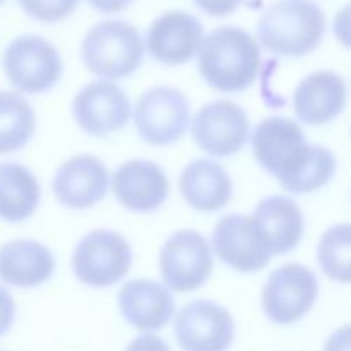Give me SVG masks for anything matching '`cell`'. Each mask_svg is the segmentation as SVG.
Here are the masks:
<instances>
[{
  "label": "cell",
  "instance_id": "obj_1",
  "mask_svg": "<svg viewBox=\"0 0 351 351\" xmlns=\"http://www.w3.org/2000/svg\"><path fill=\"white\" fill-rule=\"evenodd\" d=\"M259 167L290 194H312L332 180L338 161L331 149L308 144L300 123L287 117H269L250 136Z\"/></svg>",
  "mask_w": 351,
  "mask_h": 351
},
{
  "label": "cell",
  "instance_id": "obj_2",
  "mask_svg": "<svg viewBox=\"0 0 351 351\" xmlns=\"http://www.w3.org/2000/svg\"><path fill=\"white\" fill-rule=\"evenodd\" d=\"M197 67L206 84L216 91H245L257 81L263 67L261 47L242 27H218L202 40Z\"/></svg>",
  "mask_w": 351,
  "mask_h": 351
},
{
  "label": "cell",
  "instance_id": "obj_3",
  "mask_svg": "<svg viewBox=\"0 0 351 351\" xmlns=\"http://www.w3.org/2000/svg\"><path fill=\"white\" fill-rule=\"evenodd\" d=\"M326 33V16L311 0H278L257 23V40L278 57L312 53Z\"/></svg>",
  "mask_w": 351,
  "mask_h": 351
},
{
  "label": "cell",
  "instance_id": "obj_4",
  "mask_svg": "<svg viewBox=\"0 0 351 351\" xmlns=\"http://www.w3.org/2000/svg\"><path fill=\"white\" fill-rule=\"evenodd\" d=\"M146 47L127 21H103L86 33L81 45L86 69L103 81L130 77L143 65Z\"/></svg>",
  "mask_w": 351,
  "mask_h": 351
},
{
  "label": "cell",
  "instance_id": "obj_5",
  "mask_svg": "<svg viewBox=\"0 0 351 351\" xmlns=\"http://www.w3.org/2000/svg\"><path fill=\"white\" fill-rule=\"evenodd\" d=\"M132 247L113 230L86 233L72 254V273L82 285L108 288L120 283L132 267Z\"/></svg>",
  "mask_w": 351,
  "mask_h": 351
},
{
  "label": "cell",
  "instance_id": "obj_6",
  "mask_svg": "<svg viewBox=\"0 0 351 351\" xmlns=\"http://www.w3.org/2000/svg\"><path fill=\"white\" fill-rule=\"evenodd\" d=\"M132 117L137 136L156 147L180 141L192 123L187 96L171 86H154L144 91L134 106Z\"/></svg>",
  "mask_w": 351,
  "mask_h": 351
},
{
  "label": "cell",
  "instance_id": "obj_7",
  "mask_svg": "<svg viewBox=\"0 0 351 351\" xmlns=\"http://www.w3.org/2000/svg\"><path fill=\"white\" fill-rule=\"evenodd\" d=\"M3 72L19 93L41 95L60 81L62 57L53 43L36 34L16 38L2 57Z\"/></svg>",
  "mask_w": 351,
  "mask_h": 351
},
{
  "label": "cell",
  "instance_id": "obj_8",
  "mask_svg": "<svg viewBox=\"0 0 351 351\" xmlns=\"http://www.w3.org/2000/svg\"><path fill=\"white\" fill-rule=\"evenodd\" d=\"M319 298V281L311 267L288 263L274 269L263 288V311L273 324L290 326L304 319Z\"/></svg>",
  "mask_w": 351,
  "mask_h": 351
},
{
  "label": "cell",
  "instance_id": "obj_9",
  "mask_svg": "<svg viewBox=\"0 0 351 351\" xmlns=\"http://www.w3.org/2000/svg\"><path fill=\"white\" fill-rule=\"evenodd\" d=\"M163 283L177 293L199 290L213 273V250L208 239L195 230H180L160 250Z\"/></svg>",
  "mask_w": 351,
  "mask_h": 351
},
{
  "label": "cell",
  "instance_id": "obj_10",
  "mask_svg": "<svg viewBox=\"0 0 351 351\" xmlns=\"http://www.w3.org/2000/svg\"><path fill=\"white\" fill-rule=\"evenodd\" d=\"M191 132L199 149L215 158H230L249 141V115L232 99H216L195 113Z\"/></svg>",
  "mask_w": 351,
  "mask_h": 351
},
{
  "label": "cell",
  "instance_id": "obj_11",
  "mask_svg": "<svg viewBox=\"0 0 351 351\" xmlns=\"http://www.w3.org/2000/svg\"><path fill=\"white\" fill-rule=\"evenodd\" d=\"M216 256L239 273H257L269 264L273 252L252 216L226 215L213 230Z\"/></svg>",
  "mask_w": 351,
  "mask_h": 351
},
{
  "label": "cell",
  "instance_id": "obj_12",
  "mask_svg": "<svg viewBox=\"0 0 351 351\" xmlns=\"http://www.w3.org/2000/svg\"><path fill=\"white\" fill-rule=\"evenodd\" d=\"M173 335L182 351H226L235 338V321L223 305L194 300L177 312Z\"/></svg>",
  "mask_w": 351,
  "mask_h": 351
},
{
  "label": "cell",
  "instance_id": "obj_13",
  "mask_svg": "<svg viewBox=\"0 0 351 351\" xmlns=\"http://www.w3.org/2000/svg\"><path fill=\"white\" fill-rule=\"evenodd\" d=\"M72 115L86 134L95 137L119 132L129 123L132 106L127 93L117 82L93 81L72 99Z\"/></svg>",
  "mask_w": 351,
  "mask_h": 351
},
{
  "label": "cell",
  "instance_id": "obj_14",
  "mask_svg": "<svg viewBox=\"0 0 351 351\" xmlns=\"http://www.w3.org/2000/svg\"><path fill=\"white\" fill-rule=\"evenodd\" d=\"M204 40L201 21L184 10H170L158 17L146 33V50L158 64L185 65L197 55Z\"/></svg>",
  "mask_w": 351,
  "mask_h": 351
},
{
  "label": "cell",
  "instance_id": "obj_15",
  "mask_svg": "<svg viewBox=\"0 0 351 351\" xmlns=\"http://www.w3.org/2000/svg\"><path fill=\"white\" fill-rule=\"evenodd\" d=\"M108 168L95 154L72 156L58 167L51 182L55 199L75 211L99 204L108 194Z\"/></svg>",
  "mask_w": 351,
  "mask_h": 351
},
{
  "label": "cell",
  "instance_id": "obj_16",
  "mask_svg": "<svg viewBox=\"0 0 351 351\" xmlns=\"http://www.w3.org/2000/svg\"><path fill=\"white\" fill-rule=\"evenodd\" d=\"M112 191L122 208L146 215L160 209L170 194V182L158 163L129 160L112 175Z\"/></svg>",
  "mask_w": 351,
  "mask_h": 351
},
{
  "label": "cell",
  "instance_id": "obj_17",
  "mask_svg": "<svg viewBox=\"0 0 351 351\" xmlns=\"http://www.w3.org/2000/svg\"><path fill=\"white\" fill-rule=\"evenodd\" d=\"M117 304L122 317L143 332L163 329L175 314V300L170 288L154 280H132L120 288Z\"/></svg>",
  "mask_w": 351,
  "mask_h": 351
},
{
  "label": "cell",
  "instance_id": "obj_18",
  "mask_svg": "<svg viewBox=\"0 0 351 351\" xmlns=\"http://www.w3.org/2000/svg\"><path fill=\"white\" fill-rule=\"evenodd\" d=\"M346 99L348 91L341 75L332 71H315L295 88L293 110L302 123L321 127L341 115Z\"/></svg>",
  "mask_w": 351,
  "mask_h": 351
},
{
  "label": "cell",
  "instance_id": "obj_19",
  "mask_svg": "<svg viewBox=\"0 0 351 351\" xmlns=\"http://www.w3.org/2000/svg\"><path fill=\"white\" fill-rule=\"evenodd\" d=\"M178 189L184 201L199 213L219 211L233 195V182L225 167L206 158L185 165L178 178Z\"/></svg>",
  "mask_w": 351,
  "mask_h": 351
},
{
  "label": "cell",
  "instance_id": "obj_20",
  "mask_svg": "<svg viewBox=\"0 0 351 351\" xmlns=\"http://www.w3.org/2000/svg\"><path fill=\"white\" fill-rule=\"evenodd\" d=\"M53 273V252L36 240H12L0 247V281L9 287H41Z\"/></svg>",
  "mask_w": 351,
  "mask_h": 351
},
{
  "label": "cell",
  "instance_id": "obj_21",
  "mask_svg": "<svg viewBox=\"0 0 351 351\" xmlns=\"http://www.w3.org/2000/svg\"><path fill=\"white\" fill-rule=\"evenodd\" d=\"M273 256L297 249L304 239V213L293 199L287 195H269L256 206L252 213Z\"/></svg>",
  "mask_w": 351,
  "mask_h": 351
},
{
  "label": "cell",
  "instance_id": "obj_22",
  "mask_svg": "<svg viewBox=\"0 0 351 351\" xmlns=\"http://www.w3.org/2000/svg\"><path fill=\"white\" fill-rule=\"evenodd\" d=\"M41 189L29 168L14 161L0 163V219L26 221L36 213Z\"/></svg>",
  "mask_w": 351,
  "mask_h": 351
},
{
  "label": "cell",
  "instance_id": "obj_23",
  "mask_svg": "<svg viewBox=\"0 0 351 351\" xmlns=\"http://www.w3.org/2000/svg\"><path fill=\"white\" fill-rule=\"evenodd\" d=\"M36 130V115L19 93L0 91V154L26 146Z\"/></svg>",
  "mask_w": 351,
  "mask_h": 351
},
{
  "label": "cell",
  "instance_id": "obj_24",
  "mask_svg": "<svg viewBox=\"0 0 351 351\" xmlns=\"http://www.w3.org/2000/svg\"><path fill=\"white\" fill-rule=\"evenodd\" d=\"M317 263L331 281L351 285V223H339L322 233Z\"/></svg>",
  "mask_w": 351,
  "mask_h": 351
},
{
  "label": "cell",
  "instance_id": "obj_25",
  "mask_svg": "<svg viewBox=\"0 0 351 351\" xmlns=\"http://www.w3.org/2000/svg\"><path fill=\"white\" fill-rule=\"evenodd\" d=\"M27 16L41 23H58L71 16L79 0H17Z\"/></svg>",
  "mask_w": 351,
  "mask_h": 351
},
{
  "label": "cell",
  "instance_id": "obj_26",
  "mask_svg": "<svg viewBox=\"0 0 351 351\" xmlns=\"http://www.w3.org/2000/svg\"><path fill=\"white\" fill-rule=\"evenodd\" d=\"M332 31H335L336 40H338L343 47L351 48V2L336 14Z\"/></svg>",
  "mask_w": 351,
  "mask_h": 351
},
{
  "label": "cell",
  "instance_id": "obj_27",
  "mask_svg": "<svg viewBox=\"0 0 351 351\" xmlns=\"http://www.w3.org/2000/svg\"><path fill=\"white\" fill-rule=\"evenodd\" d=\"M16 319V304L9 291L0 287V338L12 328Z\"/></svg>",
  "mask_w": 351,
  "mask_h": 351
},
{
  "label": "cell",
  "instance_id": "obj_28",
  "mask_svg": "<svg viewBox=\"0 0 351 351\" xmlns=\"http://www.w3.org/2000/svg\"><path fill=\"white\" fill-rule=\"evenodd\" d=\"M195 5L213 17H223L235 12L240 5V0H194Z\"/></svg>",
  "mask_w": 351,
  "mask_h": 351
},
{
  "label": "cell",
  "instance_id": "obj_29",
  "mask_svg": "<svg viewBox=\"0 0 351 351\" xmlns=\"http://www.w3.org/2000/svg\"><path fill=\"white\" fill-rule=\"evenodd\" d=\"M125 351H171V350L163 338L153 335V332H146V335L132 339Z\"/></svg>",
  "mask_w": 351,
  "mask_h": 351
},
{
  "label": "cell",
  "instance_id": "obj_30",
  "mask_svg": "<svg viewBox=\"0 0 351 351\" xmlns=\"http://www.w3.org/2000/svg\"><path fill=\"white\" fill-rule=\"evenodd\" d=\"M322 351H351V324L336 329L328 338Z\"/></svg>",
  "mask_w": 351,
  "mask_h": 351
},
{
  "label": "cell",
  "instance_id": "obj_31",
  "mask_svg": "<svg viewBox=\"0 0 351 351\" xmlns=\"http://www.w3.org/2000/svg\"><path fill=\"white\" fill-rule=\"evenodd\" d=\"M89 5L103 14H115L127 9L132 3V0H88Z\"/></svg>",
  "mask_w": 351,
  "mask_h": 351
},
{
  "label": "cell",
  "instance_id": "obj_32",
  "mask_svg": "<svg viewBox=\"0 0 351 351\" xmlns=\"http://www.w3.org/2000/svg\"><path fill=\"white\" fill-rule=\"evenodd\" d=\"M2 2H5V0H0V3H2Z\"/></svg>",
  "mask_w": 351,
  "mask_h": 351
}]
</instances>
